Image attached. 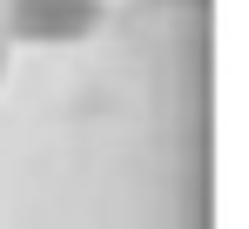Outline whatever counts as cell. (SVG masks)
Returning <instances> with one entry per match:
<instances>
[{
    "label": "cell",
    "mask_w": 249,
    "mask_h": 229,
    "mask_svg": "<svg viewBox=\"0 0 249 229\" xmlns=\"http://www.w3.org/2000/svg\"><path fill=\"white\" fill-rule=\"evenodd\" d=\"M7 20L20 40H81L101 20V0H7Z\"/></svg>",
    "instance_id": "1"
},
{
    "label": "cell",
    "mask_w": 249,
    "mask_h": 229,
    "mask_svg": "<svg viewBox=\"0 0 249 229\" xmlns=\"http://www.w3.org/2000/svg\"><path fill=\"white\" fill-rule=\"evenodd\" d=\"M0 68H7V47H0Z\"/></svg>",
    "instance_id": "2"
}]
</instances>
